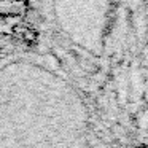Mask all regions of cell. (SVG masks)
<instances>
[{
    "instance_id": "cell-1",
    "label": "cell",
    "mask_w": 148,
    "mask_h": 148,
    "mask_svg": "<svg viewBox=\"0 0 148 148\" xmlns=\"http://www.w3.org/2000/svg\"><path fill=\"white\" fill-rule=\"evenodd\" d=\"M26 13V3L21 0H0V14L5 16H16Z\"/></svg>"
}]
</instances>
